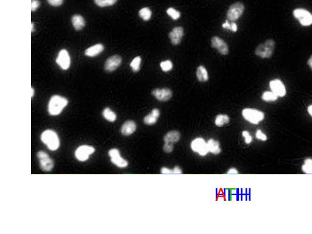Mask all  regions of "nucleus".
Instances as JSON below:
<instances>
[{
  "mask_svg": "<svg viewBox=\"0 0 312 234\" xmlns=\"http://www.w3.org/2000/svg\"><path fill=\"white\" fill-rule=\"evenodd\" d=\"M68 104V100L64 97L55 95L49 101L48 111L51 115L56 116L59 115Z\"/></svg>",
  "mask_w": 312,
  "mask_h": 234,
  "instance_id": "obj_1",
  "label": "nucleus"
},
{
  "mask_svg": "<svg viewBox=\"0 0 312 234\" xmlns=\"http://www.w3.org/2000/svg\"><path fill=\"white\" fill-rule=\"evenodd\" d=\"M40 138L49 150H57L60 146L59 137L56 132L52 129H47L43 131L41 134Z\"/></svg>",
  "mask_w": 312,
  "mask_h": 234,
  "instance_id": "obj_2",
  "label": "nucleus"
},
{
  "mask_svg": "<svg viewBox=\"0 0 312 234\" xmlns=\"http://www.w3.org/2000/svg\"><path fill=\"white\" fill-rule=\"evenodd\" d=\"M276 43L273 39L266 40L264 43L259 44L255 48V54L263 59H268L272 56L275 50Z\"/></svg>",
  "mask_w": 312,
  "mask_h": 234,
  "instance_id": "obj_3",
  "label": "nucleus"
},
{
  "mask_svg": "<svg viewBox=\"0 0 312 234\" xmlns=\"http://www.w3.org/2000/svg\"><path fill=\"white\" fill-rule=\"evenodd\" d=\"M243 117L253 124H258L263 121L265 118V114L262 111L252 108H245L242 110Z\"/></svg>",
  "mask_w": 312,
  "mask_h": 234,
  "instance_id": "obj_4",
  "label": "nucleus"
},
{
  "mask_svg": "<svg viewBox=\"0 0 312 234\" xmlns=\"http://www.w3.org/2000/svg\"><path fill=\"white\" fill-rule=\"evenodd\" d=\"M190 148L192 151L197 154L201 157H204L209 153L207 142L201 137L194 138L190 143Z\"/></svg>",
  "mask_w": 312,
  "mask_h": 234,
  "instance_id": "obj_5",
  "label": "nucleus"
},
{
  "mask_svg": "<svg viewBox=\"0 0 312 234\" xmlns=\"http://www.w3.org/2000/svg\"><path fill=\"white\" fill-rule=\"evenodd\" d=\"M293 16L303 26H309L312 25V14L307 10L297 8L293 12Z\"/></svg>",
  "mask_w": 312,
  "mask_h": 234,
  "instance_id": "obj_6",
  "label": "nucleus"
},
{
  "mask_svg": "<svg viewBox=\"0 0 312 234\" xmlns=\"http://www.w3.org/2000/svg\"><path fill=\"white\" fill-rule=\"evenodd\" d=\"M245 10L244 4L242 2H237L232 4L227 12V17L232 21L237 20L243 15Z\"/></svg>",
  "mask_w": 312,
  "mask_h": 234,
  "instance_id": "obj_7",
  "label": "nucleus"
},
{
  "mask_svg": "<svg viewBox=\"0 0 312 234\" xmlns=\"http://www.w3.org/2000/svg\"><path fill=\"white\" fill-rule=\"evenodd\" d=\"M37 156L39 160L40 167L43 171H50L53 169L54 162L46 152L43 151H38Z\"/></svg>",
  "mask_w": 312,
  "mask_h": 234,
  "instance_id": "obj_8",
  "label": "nucleus"
},
{
  "mask_svg": "<svg viewBox=\"0 0 312 234\" xmlns=\"http://www.w3.org/2000/svg\"><path fill=\"white\" fill-rule=\"evenodd\" d=\"M95 151V148L89 145H81L75 151V155L76 159L80 162H85L88 159L90 155Z\"/></svg>",
  "mask_w": 312,
  "mask_h": 234,
  "instance_id": "obj_9",
  "label": "nucleus"
},
{
  "mask_svg": "<svg viewBox=\"0 0 312 234\" xmlns=\"http://www.w3.org/2000/svg\"><path fill=\"white\" fill-rule=\"evenodd\" d=\"M109 155L111 157V162L118 167L121 168L127 167L128 162L121 156L120 151L116 148H112L109 151Z\"/></svg>",
  "mask_w": 312,
  "mask_h": 234,
  "instance_id": "obj_10",
  "label": "nucleus"
},
{
  "mask_svg": "<svg viewBox=\"0 0 312 234\" xmlns=\"http://www.w3.org/2000/svg\"><path fill=\"white\" fill-rule=\"evenodd\" d=\"M152 95L156 100L161 102H165L172 98L173 92L170 88L166 87L155 88L152 91Z\"/></svg>",
  "mask_w": 312,
  "mask_h": 234,
  "instance_id": "obj_11",
  "label": "nucleus"
},
{
  "mask_svg": "<svg viewBox=\"0 0 312 234\" xmlns=\"http://www.w3.org/2000/svg\"><path fill=\"white\" fill-rule=\"evenodd\" d=\"M56 63L64 70H66L69 68L71 64V58L68 51L62 49L59 52L56 58Z\"/></svg>",
  "mask_w": 312,
  "mask_h": 234,
  "instance_id": "obj_12",
  "label": "nucleus"
},
{
  "mask_svg": "<svg viewBox=\"0 0 312 234\" xmlns=\"http://www.w3.org/2000/svg\"><path fill=\"white\" fill-rule=\"evenodd\" d=\"M212 46L218 51L223 55H227L229 52L228 44L221 38L214 36L211 39Z\"/></svg>",
  "mask_w": 312,
  "mask_h": 234,
  "instance_id": "obj_13",
  "label": "nucleus"
},
{
  "mask_svg": "<svg viewBox=\"0 0 312 234\" xmlns=\"http://www.w3.org/2000/svg\"><path fill=\"white\" fill-rule=\"evenodd\" d=\"M269 86L271 90L276 93L278 97H283L287 93L286 88L283 83L278 79L272 80L269 83Z\"/></svg>",
  "mask_w": 312,
  "mask_h": 234,
  "instance_id": "obj_14",
  "label": "nucleus"
},
{
  "mask_svg": "<svg viewBox=\"0 0 312 234\" xmlns=\"http://www.w3.org/2000/svg\"><path fill=\"white\" fill-rule=\"evenodd\" d=\"M121 62L122 59L118 55H114L109 57L105 63V70L108 72L114 71L121 65Z\"/></svg>",
  "mask_w": 312,
  "mask_h": 234,
  "instance_id": "obj_15",
  "label": "nucleus"
},
{
  "mask_svg": "<svg viewBox=\"0 0 312 234\" xmlns=\"http://www.w3.org/2000/svg\"><path fill=\"white\" fill-rule=\"evenodd\" d=\"M183 29L181 26H176L174 28L172 31L169 33V37L171 42L173 45H178L180 44L182 38L183 36Z\"/></svg>",
  "mask_w": 312,
  "mask_h": 234,
  "instance_id": "obj_16",
  "label": "nucleus"
},
{
  "mask_svg": "<svg viewBox=\"0 0 312 234\" xmlns=\"http://www.w3.org/2000/svg\"><path fill=\"white\" fill-rule=\"evenodd\" d=\"M137 124L133 120H128L124 123L121 128V133L124 136H129L135 133Z\"/></svg>",
  "mask_w": 312,
  "mask_h": 234,
  "instance_id": "obj_17",
  "label": "nucleus"
},
{
  "mask_svg": "<svg viewBox=\"0 0 312 234\" xmlns=\"http://www.w3.org/2000/svg\"><path fill=\"white\" fill-rule=\"evenodd\" d=\"M160 110L157 108H154L152 110L151 112L145 116L143 119V122L145 124L151 126L156 124L160 117Z\"/></svg>",
  "mask_w": 312,
  "mask_h": 234,
  "instance_id": "obj_18",
  "label": "nucleus"
},
{
  "mask_svg": "<svg viewBox=\"0 0 312 234\" xmlns=\"http://www.w3.org/2000/svg\"><path fill=\"white\" fill-rule=\"evenodd\" d=\"M104 48L102 44H95L86 49V50L85 51V55L90 57H95L102 52L104 50Z\"/></svg>",
  "mask_w": 312,
  "mask_h": 234,
  "instance_id": "obj_19",
  "label": "nucleus"
},
{
  "mask_svg": "<svg viewBox=\"0 0 312 234\" xmlns=\"http://www.w3.org/2000/svg\"><path fill=\"white\" fill-rule=\"evenodd\" d=\"M181 138V134L178 131H171L165 134L164 137V143H175L179 141Z\"/></svg>",
  "mask_w": 312,
  "mask_h": 234,
  "instance_id": "obj_20",
  "label": "nucleus"
},
{
  "mask_svg": "<svg viewBox=\"0 0 312 234\" xmlns=\"http://www.w3.org/2000/svg\"><path fill=\"white\" fill-rule=\"evenodd\" d=\"M207 145L209 152L214 155H218L221 153V148L218 141L214 138H210L207 141Z\"/></svg>",
  "mask_w": 312,
  "mask_h": 234,
  "instance_id": "obj_21",
  "label": "nucleus"
},
{
  "mask_svg": "<svg viewBox=\"0 0 312 234\" xmlns=\"http://www.w3.org/2000/svg\"><path fill=\"white\" fill-rule=\"evenodd\" d=\"M71 22L74 28L76 31H80L85 25V22L84 18L81 15L76 14L71 18Z\"/></svg>",
  "mask_w": 312,
  "mask_h": 234,
  "instance_id": "obj_22",
  "label": "nucleus"
},
{
  "mask_svg": "<svg viewBox=\"0 0 312 234\" xmlns=\"http://www.w3.org/2000/svg\"><path fill=\"white\" fill-rule=\"evenodd\" d=\"M197 77L199 81L204 83L209 80L208 71L206 67L200 65L197 67Z\"/></svg>",
  "mask_w": 312,
  "mask_h": 234,
  "instance_id": "obj_23",
  "label": "nucleus"
},
{
  "mask_svg": "<svg viewBox=\"0 0 312 234\" xmlns=\"http://www.w3.org/2000/svg\"><path fill=\"white\" fill-rule=\"evenodd\" d=\"M230 118L226 114H218L215 119V124L218 127H223L228 124Z\"/></svg>",
  "mask_w": 312,
  "mask_h": 234,
  "instance_id": "obj_24",
  "label": "nucleus"
},
{
  "mask_svg": "<svg viewBox=\"0 0 312 234\" xmlns=\"http://www.w3.org/2000/svg\"><path fill=\"white\" fill-rule=\"evenodd\" d=\"M102 116L106 120L110 122H114L116 119V114L109 107H106L103 110Z\"/></svg>",
  "mask_w": 312,
  "mask_h": 234,
  "instance_id": "obj_25",
  "label": "nucleus"
},
{
  "mask_svg": "<svg viewBox=\"0 0 312 234\" xmlns=\"http://www.w3.org/2000/svg\"><path fill=\"white\" fill-rule=\"evenodd\" d=\"M262 99L266 102L275 101L278 99V96L276 93H274L273 91L272 92L266 91L263 92L262 96Z\"/></svg>",
  "mask_w": 312,
  "mask_h": 234,
  "instance_id": "obj_26",
  "label": "nucleus"
},
{
  "mask_svg": "<svg viewBox=\"0 0 312 234\" xmlns=\"http://www.w3.org/2000/svg\"><path fill=\"white\" fill-rule=\"evenodd\" d=\"M139 16L144 21H148L152 16V12L148 7H143L139 11Z\"/></svg>",
  "mask_w": 312,
  "mask_h": 234,
  "instance_id": "obj_27",
  "label": "nucleus"
},
{
  "mask_svg": "<svg viewBox=\"0 0 312 234\" xmlns=\"http://www.w3.org/2000/svg\"><path fill=\"white\" fill-rule=\"evenodd\" d=\"M142 62V58L140 56L135 57L130 64V67L133 72H137L140 69V65Z\"/></svg>",
  "mask_w": 312,
  "mask_h": 234,
  "instance_id": "obj_28",
  "label": "nucleus"
},
{
  "mask_svg": "<svg viewBox=\"0 0 312 234\" xmlns=\"http://www.w3.org/2000/svg\"><path fill=\"white\" fill-rule=\"evenodd\" d=\"M303 172L306 174H312V159H307L304 161V164L302 166Z\"/></svg>",
  "mask_w": 312,
  "mask_h": 234,
  "instance_id": "obj_29",
  "label": "nucleus"
},
{
  "mask_svg": "<svg viewBox=\"0 0 312 234\" xmlns=\"http://www.w3.org/2000/svg\"><path fill=\"white\" fill-rule=\"evenodd\" d=\"M167 14L172 19L176 20L181 17V12L173 7H170L166 10Z\"/></svg>",
  "mask_w": 312,
  "mask_h": 234,
  "instance_id": "obj_30",
  "label": "nucleus"
},
{
  "mask_svg": "<svg viewBox=\"0 0 312 234\" xmlns=\"http://www.w3.org/2000/svg\"><path fill=\"white\" fill-rule=\"evenodd\" d=\"M95 4L99 7H104L107 6H111L114 4L117 0H94Z\"/></svg>",
  "mask_w": 312,
  "mask_h": 234,
  "instance_id": "obj_31",
  "label": "nucleus"
},
{
  "mask_svg": "<svg viewBox=\"0 0 312 234\" xmlns=\"http://www.w3.org/2000/svg\"><path fill=\"white\" fill-rule=\"evenodd\" d=\"M160 65H161L162 71L164 72H167V71L171 70L173 67V63L170 60H166V61L161 62Z\"/></svg>",
  "mask_w": 312,
  "mask_h": 234,
  "instance_id": "obj_32",
  "label": "nucleus"
},
{
  "mask_svg": "<svg viewBox=\"0 0 312 234\" xmlns=\"http://www.w3.org/2000/svg\"><path fill=\"white\" fill-rule=\"evenodd\" d=\"M242 136L245 138V143L247 145H249L252 142V137L247 131H243L242 132Z\"/></svg>",
  "mask_w": 312,
  "mask_h": 234,
  "instance_id": "obj_33",
  "label": "nucleus"
},
{
  "mask_svg": "<svg viewBox=\"0 0 312 234\" xmlns=\"http://www.w3.org/2000/svg\"><path fill=\"white\" fill-rule=\"evenodd\" d=\"M255 137L256 138H257L258 140H262V141H266L267 140V136L266 135V134H264L263 132L260 130V129H258L257 131H256V133H255Z\"/></svg>",
  "mask_w": 312,
  "mask_h": 234,
  "instance_id": "obj_34",
  "label": "nucleus"
},
{
  "mask_svg": "<svg viewBox=\"0 0 312 234\" xmlns=\"http://www.w3.org/2000/svg\"><path fill=\"white\" fill-rule=\"evenodd\" d=\"M163 150L166 153H171L174 150L173 144L165 143L164 145L163 146Z\"/></svg>",
  "mask_w": 312,
  "mask_h": 234,
  "instance_id": "obj_35",
  "label": "nucleus"
},
{
  "mask_svg": "<svg viewBox=\"0 0 312 234\" xmlns=\"http://www.w3.org/2000/svg\"><path fill=\"white\" fill-rule=\"evenodd\" d=\"M63 1L64 0H47L48 2L50 5L55 7L61 6L62 4Z\"/></svg>",
  "mask_w": 312,
  "mask_h": 234,
  "instance_id": "obj_36",
  "label": "nucleus"
},
{
  "mask_svg": "<svg viewBox=\"0 0 312 234\" xmlns=\"http://www.w3.org/2000/svg\"><path fill=\"white\" fill-rule=\"evenodd\" d=\"M40 2L38 0H31V11L34 12L39 7Z\"/></svg>",
  "mask_w": 312,
  "mask_h": 234,
  "instance_id": "obj_37",
  "label": "nucleus"
},
{
  "mask_svg": "<svg viewBox=\"0 0 312 234\" xmlns=\"http://www.w3.org/2000/svg\"><path fill=\"white\" fill-rule=\"evenodd\" d=\"M161 173L164 174H173V169H170L167 167H162L161 169Z\"/></svg>",
  "mask_w": 312,
  "mask_h": 234,
  "instance_id": "obj_38",
  "label": "nucleus"
},
{
  "mask_svg": "<svg viewBox=\"0 0 312 234\" xmlns=\"http://www.w3.org/2000/svg\"><path fill=\"white\" fill-rule=\"evenodd\" d=\"M173 174H182V170L179 166H175L173 168Z\"/></svg>",
  "mask_w": 312,
  "mask_h": 234,
  "instance_id": "obj_39",
  "label": "nucleus"
},
{
  "mask_svg": "<svg viewBox=\"0 0 312 234\" xmlns=\"http://www.w3.org/2000/svg\"><path fill=\"white\" fill-rule=\"evenodd\" d=\"M227 174H238V171L235 168H230L228 169Z\"/></svg>",
  "mask_w": 312,
  "mask_h": 234,
  "instance_id": "obj_40",
  "label": "nucleus"
},
{
  "mask_svg": "<svg viewBox=\"0 0 312 234\" xmlns=\"http://www.w3.org/2000/svg\"><path fill=\"white\" fill-rule=\"evenodd\" d=\"M222 26L224 29H230H230H231V23H229V22L228 20H226V22L223 24Z\"/></svg>",
  "mask_w": 312,
  "mask_h": 234,
  "instance_id": "obj_41",
  "label": "nucleus"
},
{
  "mask_svg": "<svg viewBox=\"0 0 312 234\" xmlns=\"http://www.w3.org/2000/svg\"><path fill=\"white\" fill-rule=\"evenodd\" d=\"M237 29H238V27H237V24L235 23H234V22H232L231 23V29H230V31H232L233 32H237Z\"/></svg>",
  "mask_w": 312,
  "mask_h": 234,
  "instance_id": "obj_42",
  "label": "nucleus"
},
{
  "mask_svg": "<svg viewBox=\"0 0 312 234\" xmlns=\"http://www.w3.org/2000/svg\"><path fill=\"white\" fill-rule=\"evenodd\" d=\"M307 64L309 66V67L311 68V70H312V55L310 56V57H309L308 61H307Z\"/></svg>",
  "mask_w": 312,
  "mask_h": 234,
  "instance_id": "obj_43",
  "label": "nucleus"
},
{
  "mask_svg": "<svg viewBox=\"0 0 312 234\" xmlns=\"http://www.w3.org/2000/svg\"><path fill=\"white\" fill-rule=\"evenodd\" d=\"M307 110H308V112L309 114L310 115V116L312 117V105H310L307 108Z\"/></svg>",
  "mask_w": 312,
  "mask_h": 234,
  "instance_id": "obj_44",
  "label": "nucleus"
},
{
  "mask_svg": "<svg viewBox=\"0 0 312 234\" xmlns=\"http://www.w3.org/2000/svg\"><path fill=\"white\" fill-rule=\"evenodd\" d=\"M34 89L33 87H31V98H33V97L34 96Z\"/></svg>",
  "mask_w": 312,
  "mask_h": 234,
  "instance_id": "obj_45",
  "label": "nucleus"
},
{
  "mask_svg": "<svg viewBox=\"0 0 312 234\" xmlns=\"http://www.w3.org/2000/svg\"><path fill=\"white\" fill-rule=\"evenodd\" d=\"M34 25L33 23H31V32L32 33L34 31Z\"/></svg>",
  "mask_w": 312,
  "mask_h": 234,
  "instance_id": "obj_46",
  "label": "nucleus"
}]
</instances>
